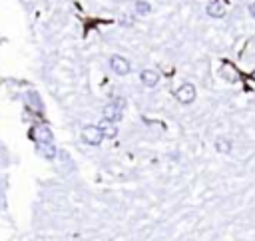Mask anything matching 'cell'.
Returning <instances> with one entry per match:
<instances>
[{
    "label": "cell",
    "instance_id": "3957f363",
    "mask_svg": "<svg viewBox=\"0 0 255 241\" xmlns=\"http://www.w3.org/2000/svg\"><path fill=\"white\" fill-rule=\"evenodd\" d=\"M110 68H112V72L118 74V76H128V74L131 72L129 62H128L124 56H120V54H114V56L110 58Z\"/></svg>",
    "mask_w": 255,
    "mask_h": 241
},
{
    "label": "cell",
    "instance_id": "277c9868",
    "mask_svg": "<svg viewBox=\"0 0 255 241\" xmlns=\"http://www.w3.org/2000/svg\"><path fill=\"white\" fill-rule=\"evenodd\" d=\"M195 96H197L195 86H193V84H189V82L181 84V86L175 90V98H177V102H179V104H191V102L195 100Z\"/></svg>",
    "mask_w": 255,
    "mask_h": 241
},
{
    "label": "cell",
    "instance_id": "4fadbf2b",
    "mask_svg": "<svg viewBox=\"0 0 255 241\" xmlns=\"http://www.w3.org/2000/svg\"><path fill=\"white\" fill-rule=\"evenodd\" d=\"M28 102H30V106H34V108H36L38 112L42 110V102H40L38 94H32V92H30V94H28Z\"/></svg>",
    "mask_w": 255,
    "mask_h": 241
},
{
    "label": "cell",
    "instance_id": "8fae6325",
    "mask_svg": "<svg viewBox=\"0 0 255 241\" xmlns=\"http://www.w3.org/2000/svg\"><path fill=\"white\" fill-rule=\"evenodd\" d=\"M133 8H135V14H139V16H147V14L151 12L149 2H145V0H135Z\"/></svg>",
    "mask_w": 255,
    "mask_h": 241
},
{
    "label": "cell",
    "instance_id": "7c38bea8",
    "mask_svg": "<svg viewBox=\"0 0 255 241\" xmlns=\"http://www.w3.org/2000/svg\"><path fill=\"white\" fill-rule=\"evenodd\" d=\"M221 76H223L227 82H235V80H237V72H235L229 64H223V66H221Z\"/></svg>",
    "mask_w": 255,
    "mask_h": 241
},
{
    "label": "cell",
    "instance_id": "9c48e42d",
    "mask_svg": "<svg viewBox=\"0 0 255 241\" xmlns=\"http://www.w3.org/2000/svg\"><path fill=\"white\" fill-rule=\"evenodd\" d=\"M215 149H217L219 153H231L233 143H231V139H227V137H215Z\"/></svg>",
    "mask_w": 255,
    "mask_h": 241
},
{
    "label": "cell",
    "instance_id": "7a4b0ae2",
    "mask_svg": "<svg viewBox=\"0 0 255 241\" xmlns=\"http://www.w3.org/2000/svg\"><path fill=\"white\" fill-rule=\"evenodd\" d=\"M82 139H84L88 145H100L102 139H104V133H102L100 125L88 123V125L82 127Z\"/></svg>",
    "mask_w": 255,
    "mask_h": 241
},
{
    "label": "cell",
    "instance_id": "30bf717a",
    "mask_svg": "<svg viewBox=\"0 0 255 241\" xmlns=\"http://www.w3.org/2000/svg\"><path fill=\"white\" fill-rule=\"evenodd\" d=\"M38 151H40L46 159H54V157H56V147H54V143H38Z\"/></svg>",
    "mask_w": 255,
    "mask_h": 241
},
{
    "label": "cell",
    "instance_id": "52a82bcc",
    "mask_svg": "<svg viewBox=\"0 0 255 241\" xmlns=\"http://www.w3.org/2000/svg\"><path fill=\"white\" fill-rule=\"evenodd\" d=\"M205 12H207L209 18H223V16H225V4L213 0V2H209V4L205 6Z\"/></svg>",
    "mask_w": 255,
    "mask_h": 241
},
{
    "label": "cell",
    "instance_id": "ba28073f",
    "mask_svg": "<svg viewBox=\"0 0 255 241\" xmlns=\"http://www.w3.org/2000/svg\"><path fill=\"white\" fill-rule=\"evenodd\" d=\"M100 125V129H102V133H104V137H116L118 135V127H116V123L114 121H108V120H104L102 123H98Z\"/></svg>",
    "mask_w": 255,
    "mask_h": 241
},
{
    "label": "cell",
    "instance_id": "6da1fadb",
    "mask_svg": "<svg viewBox=\"0 0 255 241\" xmlns=\"http://www.w3.org/2000/svg\"><path fill=\"white\" fill-rule=\"evenodd\" d=\"M124 108H126V100L124 98H116V100H112L108 106H104V120H108V121H118L120 118H122V112H124Z\"/></svg>",
    "mask_w": 255,
    "mask_h": 241
},
{
    "label": "cell",
    "instance_id": "5b68a950",
    "mask_svg": "<svg viewBox=\"0 0 255 241\" xmlns=\"http://www.w3.org/2000/svg\"><path fill=\"white\" fill-rule=\"evenodd\" d=\"M30 135L34 137V141H36V143H52V141H54V135H52L50 127H48V125H44V123L34 125Z\"/></svg>",
    "mask_w": 255,
    "mask_h": 241
},
{
    "label": "cell",
    "instance_id": "8992f818",
    "mask_svg": "<svg viewBox=\"0 0 255 241\" xmlns=\"http://www.w3.org/2000/svg\"><path fill=\"white\" fill-rule=\"evenodd\" d=\"M139 80L145 88H155L159 84V74L155 70H141L139 72Z\"/></svg>",
    "mask_w": 255,
    "mask_h": 241
},
{
    "label": "cell",
    "instance_id": "5bb4252c",
    "mask_svg": "<svg viewBox=\"0 0 255 241\" xmlns=\"http://www.w3.org/2000/svg\"><path fill=\"white\" fill-rule=\"evenodd\" d=\"M249 14L255 18V2H251V4H249Z\"/></svg>",
    "mask_w": 255,
    "mask_h": 241
}]
</instances>
